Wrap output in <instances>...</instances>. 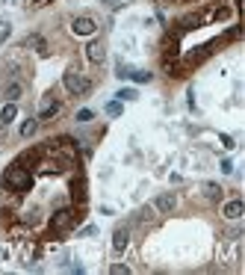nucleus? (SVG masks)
Masks as SVG:
<instances>
[{
	"mask_svg": "<svg viewBox=\"0 0 245 275\" xmlns=\"http://www.w3.org/2000/svg\"><path fill=\"white\" fill-rule=\"evenodd\" d=\"M3 187H6V190L21 192V195H24V192L33 187V172L24 166V163H18V160H15V163H12L6 172H3Z\"/></svg>",
	"mask_w": 245,
	"mask_h": 275,
	"instance_id": "f257e3e1",
	"label": "nucleus"
},
{
	"mask_svg": "<svg viewBox=\"0 0 245 275\" xmlns=\"http://www.w3.org/2000/svg\"><path fill=\"white\" fill-rule=\"evenodd\" d=\"M80 219H83V213L77 207H59L56 213L50 216L47 231H50V234H68L71 228H74V222H80Z\"/></svg>",
	"mask_w": 245,
	"mask_h": 275,
	"instance_id": "f03ea898",
	"label": "nucleus"
},
{
	"mask_svg": "<svg viewBox=\"0 0 245 275\" xmlns=\"http://www.w3.org/2000/svg\"><path fill=\"white\" fill-rule=\"evenodd\" d=\"M62 86L68 89L71 95H89V92H92V80L80 77L77 68H68V71L62 74Z\"/></svg>",
	"mask_w": 245,
	"mask_h": 275,
	"instance_id": "7ed1b4c3",
	"label": "nucleus"
},
{
	"mask_svg": "<svg viewBox=\"0 0 245 275\" xmlns=\"http://www.w3.org/2000/svg\"><path fill=\"white\" fill-rule=\"evenodd\" d=\"M86 198H89V192H86V178L74 172V178H71V204L74 207H86Z\"/></svg>",
	"mask_w": 245,
	"mask_h": 275,
	"instance_id": "20e7f679",
	"label": "nucleus"
},
{
	"mask_svg": "<svg viewBox=\"0 0 245 275\" xmlns=\"http://www.w3.org/2000/svg\"><path fill=\"white\" fill-rule=\"evenodd\" d=\"M71 33H74V36H92V33H98V21L89 18V15H80V18H74Z\"/></svg>",
	"mask_w": 245,
	"mask_h": 275,
	"instance_id": "39448f33",
	"label": "nucleus"
},
{
	"mask_svg": "<svg viewBox=\"0 0 245 275\" xmlns=\"http://www.w3.org/2000/svg\"><path fill=\"white\" fill-rule=\"evenodd\" d=\"M59 113H62V104H59L53 95H45L42 109H39V124H42V121H50L53 116H59Z\"/></svg>",
	"mask_w": 245,
	"mask_h": 275,
	"instance_id": "423d86ee",
	"label": "nucleus"
},
{
	"mask_svg": "<svg viewBox=\"0 0 245 275\" xmlns=\"http://www.w3.org/2000/svg\"><path fill=\"white\" fill-rule=\"evenodd\" d=\"M213 50H216V42H210V45H201V48H195V50H189V53H186V60H183V65H186V68L198 65V62H204L207 57H210Z\"/></svg>",
	"mask_w": 245,
	"mask_h": 275,
	"instance_id": "0eeeda50",
	"label": "nucleus"
},
{
	"mask_svg": "<svg viewBox=\"0 0 245 275\" xmlns=\"http://www.w3.org/2000/svg\"><path fill=\"white\" fill-rule=\"evenodd\" d=\"M127 243H130V228L127 225H118L116 234H112V251L121 254V251L127 249Z\"/></svg>",
	"mask_w": 245,
	"mask_h": 275,
	"instance_id": "6e6552de",
	"label": "nucleus"
},
{
	"mask_svg": "<svg viewBox=\"0 0 245 275\" xmlns=\"http://www.w3.org/2000/svg\"><path fill=\"white\" fill-rule=\"evenodd\" d=\"M86 60L95 62V65H101V62L106 60V48H104V42H89V45H86Z\"/></svg>",
	"mask_w": 245,
	"mask_h": 275,
	"instance_id": "1a4fd4ad",
	"label": "nucleus"
},
{
	"mask_svg": "<svg viewBox=\"0 0 245 275\" xmlns=\"http://www.w3.org/2000/svg\"><path fill=\"white\" fill-rule=\"evenodd\" d=\"M222 213H224V219H231V222H236V219H242V213H245V204L239 201V198H234V201H228L222 207Z\"/></svg>",
	"mask_w": 245,
	"mask_h": 275,
	"instance_id": "9d476101",
	"label": "nucleus"
},
{
	"mask_svg": "<svg viewBox=\"0 0 245 275\" xmlns=\"http://www.w3.org/2000/svg\"><path fill=\"white\" fill-rule=\"evenodd\" d=\"M175 204H177L175 195H172V192H163V195H160V198L154 201V207H157L160 213H172V210H175Z\"/></svg>",
	"mask_w": 245,
	"mask_h": 275,
	"instance_id": "9b49d317",
	"label": "nucleus"
},
{
	"mask_svg": "<svg viewBox=\"0 0 245 275\" xmlns=\"http://www.w3.org/2000/svg\"><path fill=\"white\" fill-rule=\"evenodd\" d=\"M15 116H18V107H15L12 101H6V107L0 109V124H3V127H6V124H12V121H15Z\"/></svg>",
	"mask_w": 245,
	"mask_h": 275,
	"instance_id": "f8f14e48",
	"label": "nucleus"
},
{
	"mask_svg": "<svg viewBox=\"0 0 245 275\" xmlns=\"http://www.w3.org/2000/svg\"><path fill=\"white\" fill-rule=\"evenodd\" d=\"M21 92H24V86L18 83V80H12V83H6V92H3V95H6V101H12V104H15V101L21 98Z\"/></svg>",
	"mask_w": 245,
	"mask_h": 275,
	"instance_id": "ddd939ff",
	"label": "nucleus"
},
{
	"mask_svg": "<svg viewBox=\"0 0 245 275\" xmlns=\"http://www.w3.org/2000/svg\"><path fill=\"white\" fill-rule=\"evenodd\" d=\"M204 198L207 201H222V187L219 184H204Z\"/></svg>",
	"mask_w": 245,
	"mask_h": 275,
	"instance_id": "4468645a",
	"label": "nucleus"
},
{
	"mask_svg": "<svg viewBox=\"0 0 245 275\" xmlns=\"http://www.w3.org/2000/svg\"><path fill=\"white\" fill-rule=\"evenodd\" d=\"M201 21H204V15H186L180 21V30H195V27H201Z\"/></svg>",
	"mask_w": 245,
	"mask_h": 275,
	"instance_id": "2eb2a0df",
	"label": "nucleus"
},
{
	"mask_svg": "<svg viewBox=\"0 0 245 275\" xmlns=\"http://www.w3.org/2000/svg\"><path fill=\"white\" fill-rule=\"evenodd\" d=\"M35 131H39V119H27V121L21 124V136H24V139H30Z\"/></svg>",
	"mask_w": 245,
	"mask_h": 275,
	"instance_id": "dca6fc26",
	"label": "nucleus"
},
{
	"mask_svg": "<svg viewBox=\"0 0 245 275\" xmlns=\"http://www.w3.org/2000/svg\"><path fill=\"white\" fill-rule=\"evenodd\" d=\"M24 45H27V48H35L39 53H47V48H45V39H42V36H30L27 42H24Z\"/></svg>",
	"mask_w": 245,
	"mask_h": 275,
	"instance_id": "f3484780",
	"label": "nucleus"
},
{
	"mask_svg": "<svg viewBox=\"0 0 245 275\" xmlns=\"http://www.w3.org/2000/svg\"><path fill=\"white\" fill-rule=\"evenodd\" d=\"M136 89H118L116 92V101H136Z\"/></svg>",
	"mask_w": 245,
	"mask_h": 275,
	"instance_id": "a211bd4d",
	"label": "nucleus"
},
{
	"mask_svg": "<svg viewBox=\"0 0 245 275\" xmlns=\"http://www.w3.org/2000/svg\"><path fill=\"white\" fill-rule=\"evenodd\" d=\"M104 109H106V116H121V101H109Z\"/></svg>",
	"mask_w": 245,
	"mask_h": 275,
	"instance_id": "6ab92c4d",
	"label": "nucleus"
},
{
	"mask_svg": "<svg viewBox=\"0 0 245 275\" xmlns=\"http://www.w3.org/2000/svg\"><path fill=\"white\" fill-rule=\"evenodd\" d=\"M130 77H133L136 83H148V80H151V71H130Z\"/></svg>",
	"mask_w": 245,
	"mask_h": 275,
	"instance_id": "aec40b11",
	"label": "nucleus"
},
{
	"mask_svg": "<svg viewBox=\"0 0 245 275\" xmlns=\"http://www.w3.org/2000/svg\"><path fill=\"white\" fill-rule=\"evenodd\" d=\"M74 119L80 121V124H86V121H92L95 116H92V109H77V116H74Z\"/></svg>",
	"mask_w": 245,
	"mask_h": 275,
	"instance_id": "412c9836",
	"label": "nucleus"
},
{
	"mask_svg": "<svg viewBox=\"0 0 245 275\" xmlns=\"http://www.w3.org/2000/svg\"><path fill=\"white\" fill-rule=\"evenodd\" d=\"M109 272H112V275H127L130 266H124V263H112V266H109Z\"/></svg>",
	"mask_w": 245,
	"mask_h": 275,
	"instance_id": "4be33fe9",
	"label": "nucleus"
},
{
	"mask_svg": "<svg viewBox=\"0 0 245 275\" xmlns=\"http://www.w3.org/2000/svg\"><path fill=\"white\" fill-rule=\"evenodd\" d=\"M139 219H142V222H151V219H154V207H142Z\"/></svg>",
	"mask_w": 245,
	"mask_h": 275,
	"instance_id": "5701e85b",
	"label": "nucleus"
},
{
	"mask_svg": "<svg viewBox=\"0 0 245 275\" xmlns=\"http://www.w3.org/2000/svg\"><path fill=\"white\" fill-rule=\"evenodd\" d=\"M239 36H242V27L239 24H234L231 30H228V39H239Z\"/></svg>",
	"mask_w": 245,
	"mask_h": 275,
	"instance_id": "b1692460",
	"label": "nucleus"
},
{
	"mask_svg": "<svg viewBox=\"0 0 245 275\" xmlns=\"http://www.w3.org/2000/svg\"><path fill=\"white\" fill-rule=\"evenodd\" d=\"M222 172L224 175H231V172H234V163H231V160H222Z\"/></svg>",
	"mask_w": 245,
	"mask_h": 275,
	"instance_id": "393cba45",
	"label": "nucleus"
},
{
	"mask_svg": "<svg viewBox=\"0 0 245 275\" xmlns=\"http://www.w3.org/2000/svg\"><path fill=\"white\" fill-rule=\"evenodd\" d=\"M222 145H224V148H234V139H231V136H228V133H222Z\"/></svg>",
	"mask_w": 245,
	"mask_h": 275,
	"instance_id": "a878e982",
	"label": "nucleus"
},
{
	"mask_svg": "<svg viewBox=\"0 0 245 275\" xmlns=\"http://www.w3.org/2000/svg\"><path fill=\"white\" fill-rule=\"evenodd\" d=\"M92 234H95V225H86V228L80 231V237H92Z\"/></svg>",
	"mask_w": 245,
	"mask_h": 275,
	"instance_id": "bb28decb",
	"label": "nucleus"
},
{
	"mask_svg": "<svg viewBox=\"0 0 245 275\" xmlns=\"http://www.w3.org/2000/svg\"><path fill=\"white\" fill-rule=\"evenodd\" d=\"M33 3H35V6H45L47 0H33Z\"/></svg>",
	"mask_w": 245,
	"mask_h": 275,
	"instance_id": "cd10ccee",
	"label": "nucleus"
}]
</instances>
